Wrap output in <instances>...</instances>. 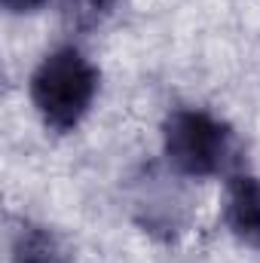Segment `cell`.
I'll return each mask as SVG.
<instances>
[{
	"instance_id": "obj_1",
	"label": "cell",
	"mask_w": 260,
	"mask_h": 263,
	"mask_svg": "<svg viewBox=\"0 0 260 263\" xmlns=\"http://www.w3.org/2000/svg\"><path fill=\"white\" fill-rule=\"evenodd\" d=\"M98 92V70L73 46L49 52L31 77V101L52 132H70L89 114Z\"/></svg>"
},
{
	"instance_id": "obj_2",
	"label": "cell",
	"mask_w": 260,
	"mask_h": 263,
	"mask_svg": "<svg viewBox=\"0 0 260 263\" xmlns=\"http://www.w3.org/2000/svg\"><path fill=\"white\" fill-rule=\"evenodd\" d=\"M162 141L169 165L187 178L217 175L233 153V132L227 123L196 107L172 110L162 126Z\"/></svg>"
},
{
	"instance_id": "obj_3",
	"label": "cell",
	"mask_w": 260,
	"mask_h": 263,
	"mask_svg": "<svg viewBox=\"0 0 260 263\" xmlns=\"http://www.w3.org/2000/svg\"><path fill=\"white\" fill-rule=\"evenodd\" d=\"M224 220L239 242L260 251V178L254 175L230 178L224 199Z\"/></svg>"
},
{
	"instance_id": "obj_4",
	"label": "cell",
	"mask_w": 260,
	"mask_h": 263,
	"mask_svg": "<svg viewBox=\"0 0 260 263\" xmlns=\"http://www.w3.org/2000/svg\"><path fill=\"white\" fill-rule=\"evenodd\" d=\"M12 263H73L67 245L49 230L22 220L12 230Z\"/></svg>"
},
{
	"instance_id": "obj_5",
	"label": "cell",
	"mask_w": 260,
	"mask_h": 263,
	"mask_svg": "<svg viewBox=\"0 0 260 263\" xmlns=\"http://www.w3.org/2000/svg\"><path fill=\"white\" fill-rule=\"evenodd\" d=\"M120 0H62V22L70 31H95L101 28Z\"/></svg>"
},
{
	"instance_id": "obj_6",
	"label": "cell",
	"mask_w": 260,
	"mask_h": 263,
	"mask_svg": "<svg viewBox=\"0 0 260 263\" xmlns=\"http://www.w3.org/2000/svg\"><path fill=\"white\" fill-rule=\"evenodd\" d=\"M6 12H15V15H25V12H37L46 6V0H0Z\"/></svg>"
}]
</instances>
